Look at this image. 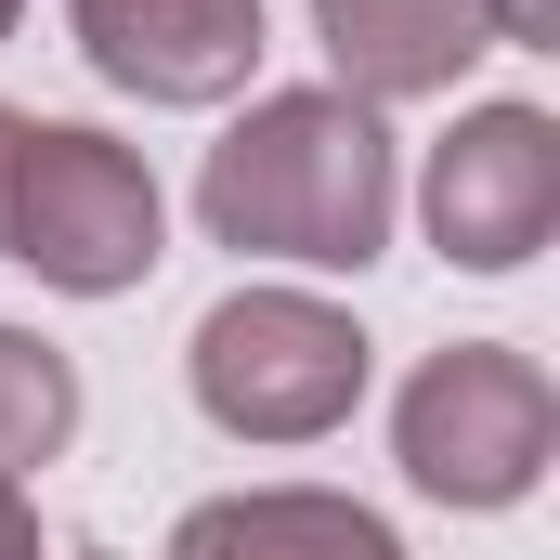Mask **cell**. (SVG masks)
<instances>
[{"mask_svg":"<svg viewBox=\"0 0 560 560\" xmlns=\"http://www.w3.org/2000/svg\"><path fill=\"white\" fill-rule=\"evenodd\" d=\"M196 209L222 248L248 261H313V275H365L392 248V131L352 92H261L235 131L209 143Z\"/></svg>","mask_w":560,"mask_h":560,"instance_id":"1","label":"cell"},{"mask_svg":"<svg viewBox=\"0 0 560 560\" xmlns=\"http://www.w3.org/2000/svg\"><path fill=\"white\" fill-rule=\"evenodd\" d=\"M392 456H405V482L443 495V509H522L548 482V456H560L548 365L509 352V339H443L418 378H405V405H392Z\"/></svg>","mask_w":560,"mask_h":560,"instance_id":"2","label":"cell"},{"mask_svg":"<svg viewBox=\"0 0 560 560\" xmlns=\"http://www.w3.org/2000/svg\"><path fill=\"white\" fill-rule=\"evenodd\" d=\"M196 405L235 430V443H326V430L365 405V326L313 287H235L209 300L196 326Z\"/></svg>","mask_w":560,"mask_h":560,"instance_id":"3","label":"cell"},{"mask_svg":"<svg viewBox=\"0 0 560 560\" xmlns=\"http://www.w3.org/2000/svg\"><path fill=\"white\" fill-rule=\"evenodd\" d=\"M156 170H143L118 131H79V118H26V156H13V222H0V261H26L66 300H118V287L156 275Z\"/></svg>","mask_w":560,"mask_h":560,"instance_id":"4","label":"cell"},{"mask_svg":"<svg viewBox=\"0 0 560 560\" xmlns=\"http://www.w3.org/2000/svg\"><path fill=\"white\" fill-rule=\"evenodd\" d=\"M418 209H430V248L456 275H522L560 222V118L548 105H469L430 143Z\"/></svg>","mask_w":560,"mask_h":560,"instance_id":"5","label":"cell"},{"mask_svg":"<svg viewBox=\"0 0 560 560\" xmlns=\"http://www.w3.org/2000/svg\"><path fill=\"white\" fill-rule=\"evenodd\" d=\"M92 79H118L143 105H222L261 66V0H66Z\"/></svg>","mask_w":560,"mask_h":560,"instance_id":"6","label":"cell"},{"mask_svg":"<svg viewBox=\"0 0 560 560\" xmlns=\"http://www.w3.org/2000/svg\"><path fill=\"white\" fill-rule=\"evenodd\" d=\"M313 39H326V92L352 105H418V92H456L469 52H495L482 0H313Z\"/></svg>","mask_w":560,"mask_h":560,"instance_id":"7","label":"cell"},{"mask_svg":"<svg viewBox=\"0 0 560 560\" xmlns=\"http://www.w3.org/2000/svg\"><path fill=\"white\" fill-rule=\"evenodd\" d=\"M170 560H405V535L326 482H248V495H209L183 509Z\"/></svg>","mask_w":560,"mask_h":560,"instance_id":"8","label":"cell"},{"mask_svg":"<svg viewBox=\"0 0 560 560\" xmlns=\"http://www.w3.org/2000/svg\"><path fill=\"white\" fill-rule=\"evenodd\" d=\"M79 430V365L39 326H0V482H26L39 456H66Z\"/></svg>","mask_w":560,"mask_h":560,"instance_id":"9","label":"cell"},{"mask_svg":"<svg viewBox=\"0 0 560 560\" xmlns=\"http://www.w3.org/2000/svg\"><path fill=\"white\" fill-rule=\"evenodd\" d=\"M482 26L522 39V52H560V0H482Z\"/></svg>","mask_w":560,"mask_h":560,"instance_id":"10","label":"cell"},{"mask_svg":"<svg viewBox=\"0 0 560 560\" xmlns=\"http://www.w3.org/2000/svg\"><path fill=\"white\" fill-rule=\"evenodd\" d=\"M0 560H39V509H26V482H0Z\"/></svg>","mask_w":560,"mask_h":560,"instance_id":"11","label":"cell"},{"mask_svg":"<svg viewBox=\"0 0 560 560\" xmlns=\"http://www.w3.org/2000/svg\"><path fill=\"white\" fill-rule=\"evenodd\" d=\"M13 156H26V105H0V222H13Z\"/></svg>","mask_w":560,"mask_h":560,"instance_id":"12","label":"cell"},{"mask_svg":"<svg viewBox=\"0 0 560 560\" xmlns=\"http://www.w3.org/2000/svg\"><path fill=\"white\" fill-rule=\"evenodd\" d=\"M13 13H26V0H0V39H13Z\"/></svg>","mask_w":560,"mask_h":560,"instance_id":"13","label":"cell"},{"mask_svg":"<svg viewBox=\"0 0 560 560\" xmlns=\"http://www.w3.org/2000/svg\"><path fill=\"white\" fill-rule=\"evenodd\" d=\"M66 560H118V548H66Z\"/></svg>","mask_w":560,"mask_h":560,"instance_id":"14","label":"cell"}]
</instances>
